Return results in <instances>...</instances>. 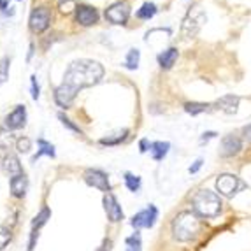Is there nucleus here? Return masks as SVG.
Returning a JSON list of instances; mask_svg holds the SVG:
<instances>
[{"mask_svg":"<svg viewBox=\"0 0 251 251\" xmlns=\"http://www.w3.org/2000/svg\"><path fill=\"white\" fill-rule=\"evenodd\" d=\"M102 75H104V67L99 62L86 58L75 60L69 65L63 75V83L54 90V102L63 109L71 107L77 92L97 84L102 79Z\"/></svg>","mask_w":251,"mask_h":251,"instance_id":"nucleus-1","label":"nucleus"},{"mask_svg":"<svg viewBox=\"0 0 251 251\" xmlns=\"http://www.w3.org/2000/svg\"><path fill=\"white\" fill-rule=\"evenodd\" d=\"M201 216L195 211H181L172 222V235L179 243H188L201 232Z\"/></svg>","mask_w":251,"mask_h":251,"instance_id":"nucleus-2","label":"nucleus"},{"mask_svg":"<svg viewBox=\"0 0 251 251\" xmlns=\"http://www.w3.org/2000/svg\"><path fill=\"white\" fill-rule=\"evenodd\" d=\"M193 211L202 218H214L222 211V199L216 192L207 188L199 190L192 199Z\"/></svg>","mask_w":251,"mask_h":251,"instance_id":"nucleus-3","label":"nucleus"},{"mask_svg":"<svg viewBox=\"0 0 251 251\" xmlns=\"http://www.w3.org/2000/svg\"><path fill=\"white\" fill-rule=\"evenodd\" d=\"M241 188H244V183L234 174H222L216 179V192L222 197L232 199L234 195H237Z\"/></svg>","mask_w":251,"mask_h":251,"instance_id":"nucleus-4","label":"nucleus"},{"mask_svg":"<svg viewBox=\"0 0 251 251\" xmlns=\"http://www.w3.org/2000/svg\"><path fill=\"white\" fill-rule=\"evenodd\" d=\"M83 179L84 183L92 186V188L100 190V192L105 193H111V183H109V176L105 174L104 171L100 169H86L83 174Z\"/></svg>","mask_w":251,"mask_h":251,"instance_id":"nucleus-5","label":"nucleus"},{"mask_svg":"<svg viewBox=\"0 0 251 251\" xmlns=\"http://www.w3.org/2000/svg\"><path fill=\"white\" fill-rule=\"evenodd\" d=\"M204 21H205V14L202 13L201 9L199 7L192 9V11L186 14V18L183 20V28H181V32H183L184 37H195L197 32L201 30V26L204 25Z\"/></svg>","mask_w":251,"mask_h":251,"instance_id":"nucleus-6","label":"nucleus"},{"mask_svg":"<svg viewBox=\"0 0 251 251\" xmlns=\"http://www.w3.org/2000/svg\"><path fill=\"white\" fill-rule=\"evenodd\" d=\"M156 218H158V209H156V205L150 204L146 209L139 211L137 214L132 216L130 225L134 226L135 230H141V228H153Z\"/></svg>","mask_w":251,"mask_h":251,"instance_id":"nucleus-7","label":"nucleus"},{"mask_svg":"<svg viewBox=\"0 0 251 251\" xmlns=\"http://www.w3.org/2000/svg\"><path fill=\"white\" fill-rule=\"evenodd\" d=\"M51 11L48 7H35L30 14V30L35 34H41L50 26Z\"/></svg>","mask_w":251,"mask_h":251,"instance_id":"nucleus-8","label":"nucleus"},{"mask_svg":"<svg viewBox=\"0 0 251 251\" xmlns=\"http://www.w3.org/2000/svg\"><path fill=\"white\" fill-rule=\"evenodd\" d=\"M130 16V5L126 2H116L105 11V20L114 25H123Z\"/></svg>","mask_w":251,"mask_h":251,"instance_id":"nucleus-9","label":"nucleus"},{"mask_svg":"<svg viewBox=\"0 0 251 251\" xmlns=\"http://www.w3.org/2000/svg\"><path fill=\"white\" fill-rule=\"evenodd\" d=\"M102 204H104V211H105V214H107L109 222L118 223L125 218L122 205H120V202L116 201V197H114L113 193H105L104 199H102Z\"/></svg>","mask_w":251,"mask_h":251,"instance_id":"nucleus-10","label":"nucleus"},{"mask_svg":"<svg viewBox=\"0 0 251 251\" xmlns=\"http://www.w3.org/2000/svg\"><path fill=\"white\" fill-rule=\"evenodd\" d=\"M243 150V139L239 137V135L234 134H228L222 139V146H220V155L223 158H232L239 153V151Z\"/></svg>","mask_w":251,"mask_h":251,"instance_id":"nucleus-11","label":"nucleus"},{"mask_svg":"<svg viewBox=\"0 0 251 251\" xmlns=\"http://www.w3.org/2000/svg\"><path fill=\"white\" fill-rule=\"evenodd\" d=\"M26 123V107L23 104L16 105L13 113H9L4 120V126L7 130H20Z\"/></svg>","mask_w":251,"mask_h":251,"instance_id":"nucleus-12","label":"nucleus"},{"mask_svg":"<svg viewBox=\"0 0 251 251\" xmlns=\"http://www.w3.org/2000/svg\"><path fill=\"white\" fill-rule=\"evenodd\" d=\"M239 102H241V99L237 95H225L214 102V107L225 114H235L237 113Z\"/></svg>","mask_w":251,"mask_h":251,"instance_id":"nucleus-13","label":"nucleus"},{"mask_svg":"<svg viewBox=\"0 0 251 251\" xmlns=\"http://www.w3.org/2000/svg\"><path fill=\"white\" fill-rule=\"evenodd\" d=\"M75 20H77V23H81L83 26L95 25L97 20H99L97 9L90 7V5H79V7H77V13H75Z\"/></svg>","mask_w":251,"mask_h":251,"instance_id":"nucleus-14","label":"nucleus"},{"mask_svg":"<svg viewBox=\"0 0 251 251\" xmlns=\"http://www.w3.org/2000/svg\"><path fill=\"white\" fill-rule=\"evenodd\" d=\"M9 186H11V193H13V197H16V199L25 197L26 188H28V179H26L25 172L11 177V179H9Z\"/></svg>","mask_w":251,"mask_h":251,"instance_id":"nucleus-15","label":"nucleus"},{"mask_svg":"<svg viewBox=\"0 0 251 251\" xmlns=\"http://www.w3.org/2000/svg\"><path fill=\"white\" fill-rule=\"evenodd\" d=\"M2 169H4V172L9 177H14V176H18V174H23V167H21L18 156H14V155L5 156L4 163H2Z\"/></svg>","mask_w":251,"mask_h":251,"instance_id":"nucleus-16","label":"nucleus"},{"mask_svg":"<svg viewBox=\"0 0 251 251\" xmlns=\"http://www.w3.org/2000/svg\"><path fill=\"white\" fill-rule=\"evenodd\" d=\"M177 60V50L176 48H169L167 51L158 54V63L162 69H171Z\"/></svg>","mask_w":251,"mask_h":251,"instance_id":"nucleus-17","label":"nucleus"},{"mask_svg":"<svg viewBox=\"0 0 251 251\" xmlns=\"http://www.w3.org/2000/svg\"><path fill=\"white\" fill-rule=\"evenodd\" d=\"M37 146H39V151L35 153L34 156H32V162H37L41 156H51V158H54L56 156V153H54V146L51 143H48V141H44V139H39L37 141Z\"/></svg>","mask_w":251,"mask_h":251,"instance_id":"nucleus-18","label":"nucleus"},{"mask_svg":"<svg viewBox=\"0 0 251 251\" xmlns=\"http://www.w3.org/2000/svg\"><path fill=\"white\" fill-rule=\"evenodd\" d=\"M169 148H171V144L162 143V141H158V143H151L150 153H151V156H153V160H156V162H162V160L167 156Z\"/></svg>","mask_w":251,"mask_h":251,"instance_id":"nucleus-19","label":"nucleus"},{"mask_svg":"<svg viewBox=\"0 0 251 251\" xmlns=\"http://www.w3.org/2000/svg\"><path fill=\"white\" fill-rule=\"evenodd\" d=\"M50 218H51V209L48 205H44V207L34 216V220H32V230H41L42 226L48 223Z\"/></svg>","mask_w":251,"mask_h":251,"instance_id":"nucleus-20","label":"nucleus"},{"mask_svg":"<svg viewBox=\"0 0 251 251\" xmlns=\"http://www.w3.org/2000/svg\"><path fill=\"white\" fill-rule=\"evenodd\" d=\"M126 135H128V130H126V128L118 130L116 134L107 135V137H102L100 144H102V146H118V144H122L123 141H125Z\"/></svg>","mask_w":251,"mask_h":251,"instance_id":"nucleus-21","label":"nucleus"},{"mask_svg":"<svg viewBox=\"0 0 251 251\" xmlns=\"http://www.w3.org/2000/svg\"><path fill=\"white\" fill-rule=\"evenodd\" d=\"M209 107L211 105L204 104V102H186V104H184V111L188 114H192V116H197V114H201V113H207Z\"/></svg>","mask_w":251,"mask_h":251,"instance_id":"nucleus-22","label":"nucleus"},{"mask_svg":"<svg viewBox=\"0 0 251 251\" xmlns=\"http://www.w3.org/2000/svg\"><path fill=\"white\" fill-rule=\"evenodd\" d=\"M123 181H125V186L128 188V192L137 193L139 190H141V177L135 176V174H132V172H125Z\"/></svg>","mask_w":251,"mask_h":251,"instance_id":"nucleus-23","label":"nucleus"},{"mask_svg":"<svg viewBox=\"0 0 251 251\" xmlns=\"http://www.w3.org/2000/svg\"><path fill=\"white\" fill-rule=\"evenodd\" d=\"M125 246H126V251H141V248H143V241H141V234H139V230H135L130 237H126Z\"/></svg>","mask_w":251,"mask_h":251,"instance_id":"nucleus-24","label":"nucleus"},{"mask_svg":"<svg viewBox=\"0 0 251 251\" xmlns=\"http://www.w3.org/2000/svg\"><path fill=\"white\" fill-rule=\"evenodd\" d=\"M156 13V5L151 4V2H146V4H143V7L137 11V18L139 20H151V18L155 16Z\"/></svg>","mask_w":251,"mask_h":251,"instance_id":"nucleus-25","label":"nucleus"},{"mask_svg":"<svg viewBox=\"0 0 251 251\" xmlns=\"http://www.w3.org/2000/svg\"><path fill=\"white\" fill-rule=\"evenodd\" d=\"M139 58H141V53H139V50H130V51H128V54H126L125 67H126V69H130V71H134V69H137Z\"/></svg>","mask_w":251,"mask_h":251,"instance_id":"nucleus-26","label":"nucleus"},{"mask_svg":"<svg viewBox=\"0 0 251 251\" xmlns=\"http://www.w3.org/2000/svg\"><path fill=\"white\" fill-rule=\"evenodd\" d=\"M9 77V58L4 56L0 60V84H4Z\"/></svg>","mask_w":251,"mask_h":251,"instance_id":"nucleus-27","label":"nucleus"},{"mask_svg":"<svg viewBox=\"0 0 251 251\" xmlns=\"http://www.w3.org/2000/svg\"><path fill=\"white\" fill-rule=\"evenodd\" d=\"M11 239H13V234L11 230H7L5 226H0V251L4 250L9 243H11Z\"/></svg>","mask_w":251,"mask_h":251,"instance_id":"nucleus-28","label":"nucleus"},{"mask_svg":"<svg viewBox=\"0 0 251 251\" xmlns=\"http://www.w3.org/2000/svg\"><path fill=\"white\" fill-rule=\"evenodd\" d=\"M16 148H18V151H20V153H28V151L32 150V141H30L28 137L18 139Z\"/></svg>","mask_w":251,"mask_h":251,"instance_id":"nucleus-29","label":"nucleus"},{"mask_svg":"<svg viewBox=\"0 0 251 251\" xmlns=\"http://www.w3.org/2000/svg\"><path fill=\"white\" fill-rule=\"evenodd\" d=\"M30 83H32V99L37 100L39 99V84H37V79H35V75L30 77Z\"/></svg>","mask_w":251,"mask_h":251,"instance_id":"nucleus-30","label":"nucleus"},{"mask_svg":"<svg viewBox=\"0 0 251 251\" xmlns=\"http://www.w3.org/2000/svg\"><path fill=\"white\" fill-rule=\"evenodd\" d=\"M58 118H60V122H62L65 126H69V128H71V130H74V132H79V134H81L79 126L72 125V123H71V120H69V118H65V116H63V114H58Z\"/></svg>","mask_w":251,"mask_h":251,"instance_id":"nucleus-31","label":"nucleus"},{"mask_svg":"<svg viewBox=\"0 0 251 251\" xmlns=\"http://www.w3.org/2000/svg\"><path fill=\"white\" fill-rule=\"evenodd\" d=\"M39 239V230H32L30 232V241H28V251H32L35 248V243Z\"/></svg>","mask_w":251,"mask_h":251,"instance_id":"nucleus-32","label":"nucleus"},{"mask_svg":"<svg viewBox=\"0 0 251 251\" xmlns=\"http://www.w3.org/2000/svg\"><path fill=\"white\" fill-rule=\"evenodd\" d=\"M74 7H75V4L72 0H67V2H62V4H60V11H62V13H71Z\"/></svg>","mask_w":251,"mask_h":251,"instance_id":"nucleus-33","label":"nucleus"},{"mask_svg":"<svg viewBox=\"0 0 251 251\" xmlns=\"http://www.w3.org/2000/svg\"><path fill=\"white\" fill-rule=\"evenodd\" d=\"M202 163H204V160H202V158L195 160V162H193V165H190V169H188V172H190V174H195V172H199V171H201Z\"/></svg>","mask_w":251,"mask_h":251,"instance_id":"nucleus-34","label":"nucleus"},{"mask_svg":"<svg viewBox=\"0 0 251 251\" xmlns=\"http://www.w3.org/2000/svg\"><path fill=\"white\" fill-rule=\"evenodd\" d=\"M150 148H151V143H148V139H141V141H139V150H141V153H146Z\"/></svg>","mask_w":251,"mask_h":251,"instance_id":"nucleus-35","label":"nucleus"},{"mask_svg":"<svg viewBox=\"0 0 251 251\" xmlns=\"http://www.w3.org/2000/svg\"><path fill=\"white\" fill-rule=\"evenodd\" d=\"M111 250H113V241H111V239H104L100 250H97V251H111Z\"/></svg>","mask_w":251,"mask_h":251,"instance_id":"nucleus-36","label":"nucleus"},{"mask_svg":"<svg viewBox=\"0 0 251 251\" xmlns=\"http://www.w3.org/2000/svg\"><path fill=\"white\" fill-rule=\"evenodd\" d=\"M214 137H216V132H205V134H202L201 143H207L209 139H214Z\"/></svg>","mask_w":251,"mask_h":251,"instance_id":"nucleus-37","label":"nucleus"},{"mask_svg":"<svg viewBox=\"0 0 251 251\" xmlns=\"http://www.w3.org/2000/svg\"><path fill=\"white\" fill-rule=\"evenodd\" d=\"M0 9H2V11H4V13L5 14H13V11H11V9H13V7H9V5H7V2H5V0H0Z\"/></svg>","mask_w":251,"mask_h":251,"instance_id":"nucleus-38","label":"nucleus"},{"mask_svg":"<svg viewBox=\"0 0 251 251\" xmlns=\"http://www.w3.org/2000/svg\"><path fill=\"white\" fill-rule=\"evenodd\" d=\"M244 137H246L248 143H251V123L244 128Z\"/></svg>","mask_w":251,"mask_h":251,"instance_id":"nucleus-39","label":"nucleus"}]
</instances>
